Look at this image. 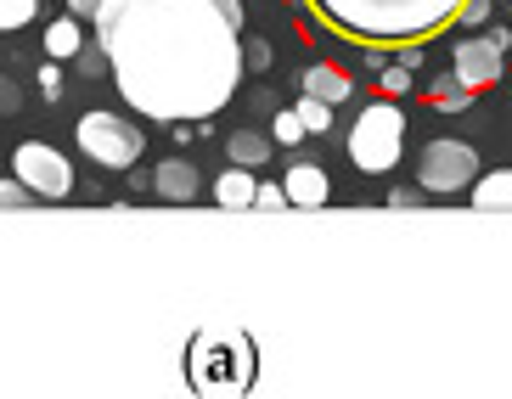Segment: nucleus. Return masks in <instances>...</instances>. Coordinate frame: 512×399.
I'll list each match as a JSON object with an SVG mask.
<instances>
[{"mask_svg": "<svg viewBox=\"0 0 512 399\" xmlns=\"http://www.w3.org/2000/svg\"><path fill=\"white\" fill-rule=\"evenodd\" d=\"M299 119H304V130H310V135H327V130H332V102L304 96V102H299Z\"/></svg>", "mask_w": 512, "mask_h": 399, "instance_id": "nucleus-17", "label": "nucleus"}, {"mask_svg": "<svg viewBox=\"0 0 512 399\" xmlns=\"http://www.w3.org/2000/svg\"><path fill=\"white\" fill-rule=\"evenodd\" d=\"M34 192L23 186V180H0V208H29Z\"/></svg>", "mask_w": 512, "mask_h": 399, "instance_id": "nucleus-21", "label": "nucleus"}, {"mask_svg": "<svg viewBox=\"0 0 512 399\" xmlns=\"http://www.w3.org/2000/svg\"><path fill=\"white\" fill-rule=\"evenodd\" d=\"M96 40L130 113L158 124L209 119L242 85V40L214 0H107Z\"/></svg>", "mask_w": 512, "mask_h": 399, "instance_id": "nucleus-1", "label": "nucleus"}, {"mask_svg": "<svg viewBox=\"0 0 512 399\" xmlns=\"http://www.w3.org/2000/svg\"><path fill=\"white\" fill-rule=\"evenodd\" d=\"M400 147H406V113H400L394 102L361 107V119H355V130H349V158H355V169L389 175L394 163H400Z\"/></svg>", "mask_w": 512, "mask_h": 399, "instance_id": "nucleus-3", "label": "nucleus"}, {"mask_svg": "<svg viewBox=\"0 0 512 399\" xmlns=\"http://www.w3.org/2000/svg\"><path fill=\"white\" fill-rule=\"evenodd\" d=\"M79 147L96 163H107V169H130L141 158V147H147V135L130 119H119V113H85L79 119Z\"/></svg>", "mask_w": 512, "mask_h": 399, "instance_id": "nucleus-5", "label": "nucleus"}, {"mask_svg": "<svg viewBox=\"0 0 512 399\" xmlns=\"http://www.w3.org/2000/svg\"><path fill=\"white\" fill-rule=\"evenodd\" d=\"M479 180V152L467 141H428L417 152V186L422 192H467Z\"/></svg>", "mask_w": 512, "mask_h": 399, "instance_id": "nucleus-4", "label": "nucleus"}, {"mask_svg": "<svg viewBox=\"0 0 512 399\" xmlns=\"http://www.w3.org/2000/svg\"><path fill=\"white\" fill-rule=\"evenodd\" d=\"M79 68H85V79H102V74H113V57H107V45L96 40L91 51H79Z\"/></svg>", "mask_w": 512, "mask_h": 399, "instance_id": "nucleus-19", "label": "nucleus"}, {"mask_svg": "<svg viewBox=\"0 0 512 399\" xmlns=\"http://www.w3.org/2000/svg\"><path fill=\"white\" fill-rule=\"evenodd\" d=\"M214 6H220V12H226L231 23H237V29H242V0H214Z\"/></svg>", "mask_w": 512, "mask_h": 399, "instance_id": "nucleus-27", "label": "nucleus"}, {"mask_svg": "<svg viewBox=\"0 0 512 399\" xmlns=\"http://www.w3.org/2000/svg\"><path fill=\"white\" fill-rule=\"evenodd\" d=\"M282 186H287V197H293V208H321V203H327V192H332L327 175H321L316 163H293Z\"/></svg>", "mask_w": 512, "mask_h": 399, "instance_id": "nucleus-8", "label": "nucleus"}, {"mask_svg": "<svg viewBox=\"0 0 512 399\" xmlns=\"http://www.w3.org/2000/svg\"><path fill=\"white\" fill-rule=\"evenodd\" d=\"M473 208H512V169H496V175H479L473 186Z\"/></svg>", "mask_w": 512, "mask_h": 399, "instance_id": "nucleus-12", "label": "nucleus"}, {"mask_svg": "<svg viewBox=\"0 0 512 399\" xmlns=\"http://www.w3.org/2000/svg\"><path fill=\"white\" fill-rule=\"evenodd\" d=\"M226 152H231V163H237V169H259V163H271V141H265L259 130H237L226 141Z\"/></svg>", "mask_w": 512, "mask_h": 399, "instance_id": "nucleus-13", "label": "nucleus"}, {"mask_svg": "<svg viewBox=\"0 0 512 399\" xmlns=\"http://www.w3.org/2000/svg\"><path fill=\"white\" fill-rule=\"evenodd\" d=\"M46 51H51V57H79V51H85V29H79L74 12L57 17V23L46 29Z\"/></svg>", "mask_w": 512, "mask_h": 399, "instance_id": "nucleus-14", "label": "nucleus"}, {"mask_svg": "<svg viewBox=\"0 0 512 399\" xmlns=\"http://www.w3.org/2000/svg\"><path fill=\"white\" fill-rule=\"evenodd\" d=\"M152 186H158V197H169V203H186V197H197V169L186 158H169V163H158Z\"/></svg>", "mask_w": 512, "mask_h": 399, "instance_id": "nucleus-9", "label": "nucleus"}, {"mask_svg": "<svg viewBox=\"0 0 512 399\" xmlns=\"http://www.w3.org/2000/svg\"><path fill=\"white\" fill-rule=\"evenodd\" d=\"M102 6H107V0H68V12H74L79 23H96V17H102Z\"/></svg>", "mask_w": 512, "mask_h": 399, "instance_id": "nucleus-23", "label": "nucleus"}, {"mask_svg": "<svg viewBox=\"0 0 512 399\" xmlns=\"http://www.w3.org/2000/svg\"><path fill=\"white\" fill-rule=\"evenodd\" d=\"M12 175L23 180L34 197H68L74 192V169H68V158H62L57 147H40V141H23V147L12 152Z\"/></svg>", "mask_w": 512, "mask_h": 399, "instance_id": "nucleus-6", "label": "nucleus"}, {"mask_svg": "<svg viewBox=\"0 0 512 399\" xmlns=\"http://www.w3.org/2000/svg\"><path fill=\"white\" fill-rule=\"evenodd\" d=\"M349 74H338V68H304V96H316V102H349Z\"/></svg>", "mask_w": 512, "mask_h": 399, "instance_id": "nucleus-11", "label": "nucleus"}, {"mask_svg": "<svg viewBox=\"0 0 512 399\" xmlns=\"http://www.w3.org/2000/svg\"><path fill=\"white\" fill-rule=\"evenodd\" d=\"M389 208H417V192H400V186H394V192H389Z\"/></svg>", "mask_w": 512, "mask_h": 399, "instance_id": "nucleus-26", "label": "nucleus"}, {"mask_svg": "<svg viewBox=\"0 0 512 399\" xmlns=\"http://www.w3.org/2000/svg\"><path fill=\"white\" fill-rule=\"evenodd\" d=\"M34 12H40V0H0V34L12 29H29Z\"/></svg>", "mask_w": 512, "mask_h": 399, "instance_id": "nucleus-15", "label": "nucleus"}, {"mask_svg": "<svg viewBox=\"0 0 512 399\" xmlns=\"http://www.w3.org/2000/svg\"><path fill=\"white\" fill-rule=\"evenodd\" d=\"M242 68H248V74H265V68H271V45L248 40V45H242Z\"/></svg>", "mask_w": 512, "mask_h": 399, "instance_id": "nucleus-20", "label": "nucleus"}, {"mask_svg": "<svg viewBox=\"0 0 512 399\" xmlns=\"http://www.w3.org/2000/svg\"><path fill=\"white\" fill-rule=\"evenodd\" d=\"M214 197H220V208H254L259 203L254 169H231V175H220L214 180Z\"/></svg>", "mask_w": 512, "mask_h": 399, "instance_id": "nucleus-10", "label": "nucleus"}, {"mask_svg": "<svg viewBox=\"0 0 512 399\" xmlns=\"http://www.w3.org/2000/svg\"><path fill=\"white\" fill-rule=\"evenodd\" d=\"M287 186H271V180H259V208H287Z\"/></svg>", "mask_w": 512, "mask_h": 399, "instance_id": "nucleus-22", "label": "nucleus"}, {"mask_svg": "<svg viewBox=\"0 0 512 399\" xmlns=\"http://www.w3.org/2000/svg\"><path fill=\"white\" fill-rule=\"evenodd\" d=\"M484 17H490V0H473V6H467V17H462V23H484Z\"/></svg>", "mask_w": 512, "mask_h": 399, "instance_id": "nucleus-25", "label": "nucleus"}, {"mask_svg": "<svg viewBox=\"0 0 512 399\" xmlns=\"http://www.w3.org/2000/svg\"><path fill=\"white\" fill-rule=\"evenodd\" d=\"M451 74L462 79L467 90H490L501 74H507V51L496 40H462L451 57Z\"/></svg>", "mask_w": 512, "mask_h": 399, "instance_id": "nucleus-7", "label": "nucleus"}, {"mask_svg": "<svg viewBox=\"0 0 512 399\" xmlns=\"http://www.w3.org/2000/svg\"><path fill=\"white\" fill-rule=\"evenodd\" d=\"M434 102H439V107H445V113H462V107H467V102H473V90H467V85H462V79H456V74H451V79H439V85H434Z\"/></svg>", "mask_w": 512, "mask_h": 399, "instance_id": "nucleus-16", "label": "nucleus"}, {"mask_svg": "<svg viewBox=\"0 0 512 399\" xmlns=\"http://www.w3.org/2000/svg\"><path fill=\"white\" fill-rule=\"evenodd\" d=\"M271 135L276 141H282V147H293V141H304V119H299V107H282V113H276V124H271Z\"/></svg>", "mask_w": 512, "mask_h": 399, "instance_id": "nucleus-18", "label": "nucleus"}, {"mask_svg": "<svg viewBox=\"0 0 512 399\" xmlns=\"http://www.w3.org/2000/svg\"><path fill=\"white\" fill-rule=\"evenodd\" d=\"M383 90H389V96H406V90H411V74H400V62L383 74Z\"/></svg>", "mask_w": 512, "mask_h": 399, "instance_id": "nucleus-24", "label": "nucleus"}, {"mask_svg": "<svg viewBox=\"0 0 512 399\" xmlns=\"http://www.w3.org/2000/svg\"><path fill=\"white\" fill-rule=\"evenodd\" d=\"M467 6L473 0H304V12L355 51H422L462 23Z\"/></svg>", "mask_w": 512, "mask_h": 399, "instance_id": "nucleus-2", "label": "nucleus"}]
</instances>
